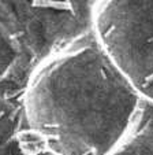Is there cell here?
<instances>
[{
	"instance_id": "1",
	"label": "cell",
	"mask_w": 153,
	"mask_h": 155,
	"mask_svg": "<svg viewBox=\"0 0 153 155\" xmlns=\"http://www.w3.org/2000/svg\"><path fill=\"white\" fill-rule=\"evenodd\" d=\"M142 102L89 35L36 68L23 94L22 118L52 155H115L135 133Z\"/></svg>"
},
{
	"instance_id": "2",
	"label": "cell",
	"mask_w": 153,
	"mask_h": 155,
	"mask_svg": "<svg viewBox=\"0 0 153 155\" xmlns=\"http://www.w3.org/2000/svg\"><path fill=\"white\" fill-rule=\"evenodd\" d=\"M90 35L141 99L153 103V0H94Z\"/></svg>"
},
{
	"instance_id": "3",
	"label": "cell",
	"mask_w": 153,
	"mask_h": 155,
	"mask_svg": "<svg viewBox=\"0 0 153 155\" xmlns=\"http://www.w3.org/2000/svg\"><path fill=\"white\" fill-rule=\"evenodd\" d=\"M0 155H22L17 121L3 100H0Z\"/></svg>"
},
{
	"instance_id": "4",
	"label": "cell",
	"mask_w": 153,
	"mask_h": 155,
	"mask_svg": "<svg viewBox=\"0 0 153 155\" xmlns=\"http://www.w3.org/2000/svg\"><path fill=\"white\" fill-rule=\"evenodd\" d=\"M15 47L11 41V37L0 25V81L7 76L10 69L15 62Z\"/></svg>"
}]
</instances>
